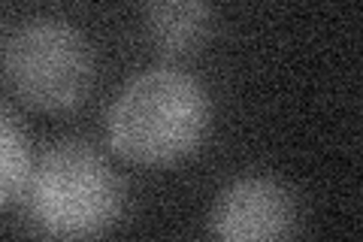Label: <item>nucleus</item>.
<instances>
[{
    "label": "nucleus",
    "mask_w": 363,
    "mask_h": 242,
    "mask_svg": "<svg viewBox=\"0 0 363 242\" xmlns=\"http://www.w3.org/2000/svg\"><path fill=\"white\" fill-rule=\"evenodd\" d=\"M209 131V97L194 76L157 67L121 88L106 119L112 148L145 167L197 152Z\"/></svg>",
    "instance_id": "f257e3e1"
},
{
    "label": "nucleus",
    "mask_w": 363,
    "mask_h": 242,
    "mask_svg": "<svg viewBox=\"0 0 363 242\" xmlns=\"http://www.w3.org/2000/svg\"><path fill=\"white\" fill-rule=\"evenodd\" d=\"M21 200L37 233L52 239H91L116 227L124 209V188L97 148L67 140L30 164Z\"/></svg>",
    "instance_id": "f03ea898"
},
{
    "label": "nucleus",
    "mask_w": 363,
    "mask_h": 242,
    "mask_svg": "<svg viewBox=\"0 0 363 242\" xmlns=\"http://www.w3.org/2000/svg\"><path fill=\"white\" fill-rule=\"evenodd\" d=\"M4 76L18 100L33 109L61 112L82 103L94 82V55L73 25L33 18L4 49Z\"/></svg>",
    "instance_id": "7ed1b4c3"
},
{
    "label": "nucleus",
    "mask_w": 363,
    "mask_h": 242,
    "mask_svg": "<svg viewBox=\"0 0 363 242\" xmlns=\"http://www.w3.org/2000/svg\"><path fill=\"white\" fill-rule=\"evenodd\" d=\"M297 230V203L272 179H240L221 191L209 215V233L221 242H276Z\"/></svg>",
    "instance_id": "20e7f679"
},
{
    "label": "nucleus",
    "mask_w": 363,
    "mask_h": 242,
    "mask_svg": "<svg viewBox=\"0 0 363 242\" xmlns=\"http://www.w3.org/2000/svg\"><path fill=\"white\" fill-rule=\"evenodd\" d=\"M212 18L203 0H149L145 31L164 55L197 52L209 37Z\"/></svg>",
    "instance_id": "39448f33"
},
{
    "label": "nucleus",
    "mask_w": 363,
    "mask_h": 242,
    "mask_svg": "<svg viewBox=\"0 0 363 242\" xmlns=\"http://www.w3.org/2000/svg\"><path fill=\"white\" fill-rule=\"evenodd\" d=\"M30 170V152L21 124L13 112L0 106V209L16 200Z\"/></svg>",
    "instance_id": "423d86ee"
}]
</instances>
